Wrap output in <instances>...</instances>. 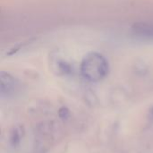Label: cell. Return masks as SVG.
Wrapping results in <instances>:
<instances>
[{"instance_id": "6da1fadb", "label": "cell", "mask_w": 153, "mask_h": 153, "mask_svg": "<svg viewBox=\"0 0 153 153\" xmlns=\"http://www.w3.org/2000/svg\"><path fill=\"white\" fill-rule=\"evenodd\" d=\"M109 71L107 58L97 52L88 54L82 59L80 65L82 76L91 82H98L106 78Z\"/></svg>"}, {"instance_id": "7a4b0ae2", "label": "cell", "mask_w": 153, "mask_h": 153, "mask_svg": "<svg viewBox=\"0 0 153 153\" xmlns=\"http://www.w3.org/2000/svg\"><path fill=\"white\" fill-rule=\"evenodd\" d=\"M19 82L12 74L1 72L0 74V92L2 96L10 97L17 92Z\"/></svg>"}, {"instance_id": "3957f363", "label": "cell", "mask_w": 153, "mask_h": 153, "mask_svg": "<svg viewBox=\"0 0 153 153\" xmlns=\"http://www.w3.org/2000/svg\"><path fill=\"white\" fill-rule=\"evenodd\" d=\"M134 34L141 39H153V25L146 23L135 24L133 28Z\"/></svg>"}, {"instance_id": "277c9868", "label": "cell", "mask_w": 153, "mask_h": 153, "mask_svg": "<svg viewBox=\"0 0 153 153\" xmlns=\"http://www.w3.org/2000/svg\"><path fill=\"white\" fill-rule=\"evenodd\" d=\"M52 65L54 71L56 72L58 74H66L71 72V65L63 59H59L56 57L53 58Z\"/></svg>"}, {"instance_id": "5b68a950", "label": "cell", "mask_w": 153, "mask_h": 153, "mask_svg": "<svg viewBox=\"0 0 153 153\" xmlns=\"http://www.w3.org/2000/svg\"><path fill=\"white\" fill-rule=\"evenodd\" d=\"M23 135V128L21 126H17L15 128H13V130L11 133L10 135V143L14 147L20 144L21 140L22 138Z\"/></svg>"}, {"instance_id": "8992f818", "label": "cell", "mask_w": 153, "mask_h": 153, "mask_svg": "<svg viewBox=\"0 0 153 153\" xmlns=\"http://www.w3.org/2000/svg\"><path fill=\"white\" fill-rule=\"evenodd\" d=\"M58 116L60 118L62 119H67L70 116V113H69V110L66 108H61L58 111Z\"/></svg>"}]
</instances>
